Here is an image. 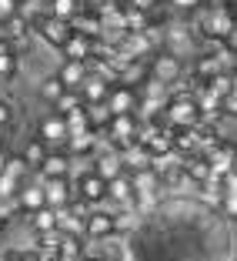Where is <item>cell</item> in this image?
<instances>
[{
    "label": "cell",
    "instance_id": "1",
    "mask_svg": "<svg viewBox=\"0 0 237 261\" xmlns=\"http://www.w3.org/2000/svg\"><path fill=\"white\" fill-rule=\"evenodd\" d=\"M164 117H167L170 127H194V124L200 121V111H197V104H194L191 91L170 94L167 104H164Z\"/></svg>",
    "mask_w": 237,
    "mask_h": 261
},
{
    "label": "cell",
    "instance_id": "2",
    "mask_svg": "<svg viewBox=\"0 0 237 261\" xmlns=\"http://www.w3.org/2000/svg\"><path fill=\"white\" fill-rule=\"evenodd\" d=\"M181 74H184V61L174 57V54H167V50L151 54V61H147V77L157 81V84H177Z\"/></svg>",
    "mask_w": 237,
    "mask_h": 261
},
{
    "label": "cell",
    "instance_id": "3",
    "mask_svg": "<svg viewBox=\"0 0 237 261\" xmlns=\"http://www.w3.org/2000/svg\"><path fill=\"white\" fill-rule=\"evenodd\" d=\"M31 34H37L40 40H47L50 47H57V50H61V44L70 37V23L61 20V17H50V14H47V17H40V20L31 27Z\"/></svg>",
    "mask_w": 237,
    "mask_h": 261
},
{
    "label": "cell",
    "instance_id": "4",
    "mask_svg": "<svg viewBox=\"0 0 237 261\" xmlns=\"http://www.w3.org/2000/svg\"><path fill=\"white\" fill-rule=\"evenodd\" d=\"M40 188H44V204L54 207V211L74 198V185L67 177H40Z\"/></svg>",
    "mask_w": 237,
    "mask_h": 261
},
{
    "label": "cell",
    "instance_id": "5",
    "mask_svg": "<svg viewBox=\"0 0 237 261\" xmlns=\"http://www.w3.org/2000/svg\"><path fill=\"white\" fill-rule=\"evenodd\" d=\"M130 188H134V194L140 198H157V194L164 191V181L161 174H154V168H140V171H130Z\"/></svg>",
    "mask_w": 237,
    "mask_h": 261
},
{
    "label": "cell",
    "instance_id": "6",
    "mask_svg": "<svg viewBox=\"0 0 237 261\" xmlns=\"http://www.w3.org/2000/svg\"><path fill=\"white\" fill-rule=\"evenodd\" d=\"M107 198L114 201V204L121 207V211H134V207H137V194H134V188H130L127 171L107 181Z\"/></svg>",
    "mask_w": 237,
    "mask_h": 261
},
{
    "label": "cell",
    "instance_id": "7",
    "mask_svg": "<svg viewBox=\"0 0 237 261\" xmlns=\"http://www.w3.org/2000/svg\"><path fill=\"white\" fill-rule=\"evenodd\" d=\"M104 104H107L110 114H137L140 97H137V91H134V87H121V84H114Z\"/></svg>",
    "mask_w": 237,
    "mask_h": 261
},
{
    "label": "cell",
    "instance_id": "8",
    "mask_svg": "<svg viewBox=\"0 0 237 261\" xmlns=\"http://www.w3.org/2000/svg\"><path fill=\"white\" fill-rule=\"evenodd\" d=\"M74 194H77V198H84V201H91V204H97V201L107 198V181H100L94 171H84V174L77 177Z\"/></svg>",
    "mask_w": 237,
    "mask_h": 261
},
{
    "label": "cell",
    "instance_id": "9",
    "mask_svg": "<svg viewBox=\"0 0 237 261\" xmlns=\"http://www.w3.org/2000/svg\"><path fill=\"white\" fill-rule=\"evenodd\" d=\"M107 234H114V211H91L84 218V238L100 241Z\"/></svg>",
    "mask_w": 237,
    "mask_h": 261
},
{
    "label": "cell",
    "instance_id": "10",
    "mask_svg": "<svg viewBox=\"0 0 237 261\" xmlns=\"http://www.w3.org/2000/svg\"><path fill=\"white\" fill-rule=\"evenodd\" d=\"M117 154H121L124 171H140V168H151V154H147V147H144V144H137V141H130V144L117 147Z\"/></svg>",
    "mask_w": 237,
    "mask_h": 261
},
{
    "label": "cell",
    "instance_id": "11",
    "mask_svg": "<svg viewBox=\"0 0 237 261\" xmlns=\"http://www.w3.org/2000/svg\"><path fill=\"white\" fill-rule=\"evenodd\" d=\"M110 87L114 84H107V81H100L97 74H87L84 81H80V97H84V104H104L107 100V94H110Z\"/></svg>",
    "mask_w": 237,
    "mask_h": 261
},
{
    "label": "cell",
    "instance_id": "12",
    "mask_svg": "<svg viewBox=\"0 0 237 261\" xmlns=\"http://www.w3.org/2000/svg\"><path fill=\"white\" fill-rule=\"evenodd\" d=\"M70 161H74V158H70L64 147H61V151H50V154L44 158V164L37 168V174H40V177H67Z\"/></svg>",
    "mask_w": 237,
    "mask_h": 261
},
{
    "label": "cell",
    "instance_id": "13",
    "mask_svg": "<svg viewBox=\"0 0 237 261\" xmlns=\"http://www.w3.org/2000/svg\"><path fill=\"white\" fill-rule=\"evenodd\" d=\"M94 174L100 177V181H110V177H117V174H124V164H121V154L110 147V151H104V154H97L94 158Z\"/></svg>",
    "mask_w": 237,
    "mask_h": 261
},
{
    "label": "cell",
    "instance_id": "14",
    "mask_svg": "<svg viewBox=\"0 0 237 261\" xmlns=\"http://www.w3.org/2000/svg\"><path fill=\"white\" fill-rule=\"evenodd\" d=\"M147 81V61H127L117 67V81L121 87H140Z\"/></svg>",
    "mask_w": 237,
    "mask_h": 261
},
{
    "label": "cell",
    "instance_id": "15",
    "mask_svg": "<svg viewBox=\"0 0 237 261\" xmlns=\"http://www.w3.org/2000/svg\"><path fill=\"white\" fill-rule=\"evenodd\" d=\"M40 141L57 144V147L67 141V124H64V117L57 114V111H54V114H47L44 121H40Z\"/></svg>",
    "mask_w": 237,
    "mask_h": 261
},
{
    "label": "cell",
    "instance_id": "16",
    "mask_svg": "<svg viewBox=\"0 0 237 261\" xmlns=\"http://www.w3.org/2000/svg\"><path fill=\"white\" fill-rule=\"evenodd\" d=\"M87 54H91V37L70 31V37L61 44V57H64V61H84Z\"/></svg>",
    "mask_w": 237,
    "mask_h": 261
},
{
    "label": "cell",
    "instance_id": "17",
    "mask_svg": "<svg viewBox=\"0 0 237 261\" xmlns=\"http://www.w3.org/2000/svg\"><path fill=\"white\" fill-rule=\"evenodd\" d=\"M67 23H70V31L84 34V37H91V40L100 37V20H97V14H91V10H77Z\"/></svg>",
    "mask_w": 237,
    "mask_h": 261
},
{
    "label": "cell",
    "instance_id": "18",
    "mask_svg": "<svg viewBox=\"0 0 237 261\" xmlns=\"http://www.w3.org/2000/svg\"><path fill=\"white\" fill-rule=\"evenodd\" d=\"M84 77H87L84 61H64V64H61V70H57V81H61L67 91H77Z\"/></svg>",
    "mask_w": 237,
    "mask_h": 261
},
{
    "label": "cell",
    "instance_id": "19",
    "mask_svg": "<svg viewBox=\"0 0 237 261\" xmlns=\"http://www.w3.org/2000/svg\"><path fill=\"white\" fill-rule=\"evenodd\" d=\"M84 114H87V127L97 134V141L104 138V130H107V124H110V111H107V104H84Z\"/></svg>",
    "mask_w": 237,
    "mask_h": 261
},
{
    "label": "cell",
    "instance_id": "20",
    "mask_svg": "<svg viewBox=\"0 0 237 261\" xmlns=\"http://www.w3.org/2000/svg\"><path fill=\"white\" fill-rule=\"evenodd\" d=\"M27 224H31V231H34V234L54 231V228H57V211L44 204V207H37V211H31V215H27Z\"/></svg>",
    "mask_w": 237,
    "mask_h": 261
},
{
    "label": "cell",
    "instance_id": "21",
    "mask_svg": "<svg viewBox=\"0 0 237 261\" xmlns=\"http://www.w3.org/2000/svg\"><path fill=\"white\" fill-rule=\"evenodd\" d=\"M47 154H50V144H47V141H40V138H34V141H27V147H23V154H20V161L27 164L31 171H37L40 164H44Z\"/></svg>",
    "mask_w": 237,
    "mask_h": 261
},
{
    "label": "cell",
    "instance_id": "22",
    "mask_svg": "<svg viewBox=\"0 0 237 261\" xmlns=\"http://www.w3.org/2000/svg\"><path fill=\"white\" fill-rule=\"evenodd\" d=\"M17 14L27 20V27H34L40 17H47V0H17Z\"/></svg>",
    "mask_w": 237,
    "mask_h": 261
},
{
    "label": "cell",
    "instance_id": "23",
    "mask_svg": "<svg viewBox=\"0 0 237 261\" xmlns=\"http://www.w3.org/2000/svg\"><path fill=\"white\" fill-rule=\"evenodd\" d=\"M77 10H80V0H47V14L61 20H70Z\"/></svg>",
    "mask_w": 237,
    "mask_h": 261
},
{
    "label": "cell",
    "instance_id": "24",
    "mask_svg": "<svg viewBox=\"0 0 237 261\" xmlns=\"http://www.w3.org/2000/svg\"><path fill=\"white\" fill-rule=\"evenodd\" d=\"M17 74V54L10 50V40H0V81Z\"/></svg>",
    "mask_w": 237,
    "mask_h": 261
},
{
    "label": "cell",
    "instance_id": "25",
    "mask_svg": "<svg viewBox=\"0 0 237 261\" xmlns=\"http://www.w3.org/2000/svg\"><path fill=\"white\" fill-rule=\"evenodd\" d=\"M64 117V124H67V134H84V130H91L87 127V114H84V104L77 111H67V114H61Z\"/></svg>",
    "mask_w": 237,
    "mask_h": 261
},
{
    "label": "cell",
    "instance_id": "26",
    "mask_svg": "<svg viewBox=\"0 0 237 261\" xmlns=\"http://www.w3.org/2000/svg\"><path fill=\"white\" fill-rule=\"evenodd\" d=\"M80 104H84V97H80V91H64L61 97L54 100V111H57V114H67V111H77Z\"/></svg>",
    "mask_w": 237,
    "mask_h": 261
},
{
    "label": "cell",
    "instance_id": "27",
    "mask_svg": "<svg viewBox=\"0 0 237 261\" xmlns=\"http://www.w3.org/2000/svg\"><path fill=\"white\" fill-rule=\"evenodd\" d=\"M4 31H7V40H17V37H27V34H31V27H27V20H23L20 14H14V17H7V20H4Z\"/></svg>",
    "mask_w": 237,
    "mask_h": 261
},
{
    "label": "cell",
    "instance_id": "28",
    "mask_svg": "<svg viewBox=\"0 0 237 261\" xmlns=\"http://www.w3.org/2000/svg\"><path fill=\"white\" fill-rule=\"evenodd\" d=\"M104 241V248H100V258L104 261H124V248L121 241H114V234H107V238H100Z\"/></svg>",
    "mask_w": 237,
    "mask_h": 261
},
{
    "label": "cell",
    "instance_id": "29",
    "mask_svg": "<svg viewBox=\"0 0 237 261\" xmlns=\"http://www.w3.org/2000/svg\"><path fill=\"white\" fill-rule=\"evenodd\" d=\"M64 91H67V87H64L61 81H57V74H54V77H47L44 84H40V97H44V100H50V104H54V100L61 97Z\"/></svg>",
    "mask_w": 237,
    "mask_h": 261
},
{
    "label": "cell",
    "instance_id": "30",
    "mask_svg": "<svg viewBox=\"0 0 237 261\" xmlns=\"http://www.w3.org/2000/svg\"><path fill=\"white\" fill-rule=\"evenodd\" d=\"M134 211H117L114 215V234H127V231H134L137 228V221H134Z\"/></svg>",
    "mask_w": 237,
    "mask_h": 261
},
{
    "label": "cell",
    "instance_id": "31",
    "mask_svg": "<svg viewBox=\"0 0 237 261\" xmlns=\"http://www.w3.org/2000/svg\"><path fill=\"white\" fill-rule=\"evenodd\" d=\"M204 0H167L170 10H181V14H191V10H197Z\"/></svg>",
    "mask_w": 237,
    "mask_h": 261
},
{
    "label": "cell",
    "instance_id": "32",
    "mask_svg": "<svg viewBox=\"0 0 237 261\" xmlns=\"http://www.w3.org/2000/svg\"><path fill=\"white\" fill-rule=\"evenodd\" d=\"M10 121H14V111L7 100H0V127H10Z\"/></svg>",
    "mask_w": 237,
    "mask_h": 261
},
{
    "label": "cell",
    "instance_id": "33",
    "mask_svg": "<svg viewBox=\"0 0 237 261\" xmlns=\"http://www.w3.org/2000/svg\"><path fill=\"white\" fill-rule=\"evenodd\" d=\"M14 14H17V0H0V20H7Z\"/></svg>",
    "mask_w": 237,
    "mask_h": 261
},
{
    "label": "cell",
    "instance_id": "34",
    "mask_svg": "<svg viewBox=\"0 0 237 261\" xmlns=\"http://www.w3.org/2000/svg\"><path fill=\"white\" fill-rule=\"evenodd\" d=\"M221 201H224V215L234 218V215H237V201H234V194H221Z\"/></svg>",
    "mask_w": 237,
    "mask_h": 261
},
{
    "label": "cell",
    "instance_id": "35",
    "mask_svg": "<svg viewBox=\"0 0 237 261\" xmlns=\"http://www.w3.org/2000/svg\"><path fill=\"white\" fill-rule=\"evenodd\" d=\"M20 258H23L20 248H7V251H4V261H20Z\"/></svg>",
    "mask_w": 237,
    "mask_h": 261
},
{
    "label": "cell",
    "instance_id": "36",
    "mask_svg": "<svg viewBox=\"0 0 237 261\" xmlns=\"http://www.w3.org/2000/svg\"><path fill=\"white\" fill-rule=\"evenodd\" d=\"M80 261H104V258H100V254H87L84 251V254H80Z\"/></svg>",
    "mask_w": 237,
    "mask_h": 261
},
{
    "label": "cell",
    "instance_id": "37",
    "mask_svg": "<svg viewBox=\"0 0 237 261\" xmlns=\"http://www.w3.org/2000/svg\"><path fill=\"white\" fill-rule=\"evenodd\" d=\"M0 40H7V31H4V20H0Z\"/></svg>",
    "mask_w": 237,
    "mask_h": 261
},
{
    "label": "cell",
    "instance_id": "38",
    "mask_svg": "<svg viewBox=\"0 0 237 261\" xmlns=\"http://www.w3.org/2000/svg\"><path fill=\"white\" fill-rule=\"evenodd\" d=\"M4 228H7V218H0V231H4Z\"/></svg>",
    "mask_w": 237,
    "mask_h": 261
}]
</instances>
